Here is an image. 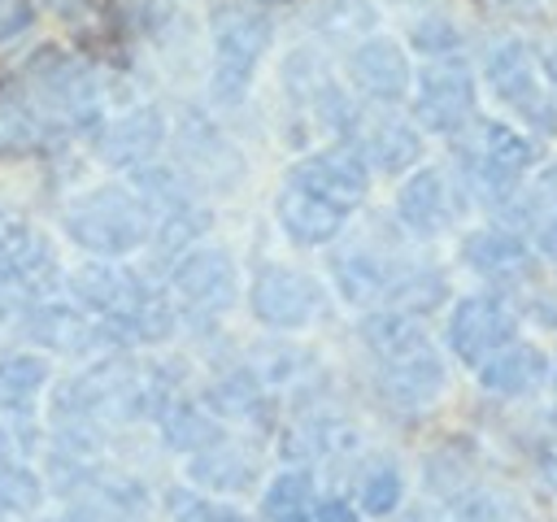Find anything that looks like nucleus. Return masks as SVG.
<instances>
[{
    "mask_svg": "<svg viewBox=\"0 0 557 522\" xmlns=\"http://www.w3.org/2000/svg\"><path fill=\"white\" fill-rule=\"evenodd\" d=\"M270 17L244 0L218 4L213 9V74H209V96L213 104H239L252 87V70L261 52L270 48Z\"/></svg>",
    "mask_w": 557,
    "mask_h": 522,
    "instance_id": "nucleus-1",
    "label": "nucleus"
},
{
    "mask_svg": "<svg viewBox=\"0 0 557 522\" xmlns=\"http://www.w3.org/2000/svg\"><path fill=\"white\" fill-rule=\"evenodd\" d=\"M65 235L100 261H117L148 239V204L131 187H96L70 204Z\"/></svg>",
    "mask_w": 557,
    "mask_h": 522,
    "instance_id": "nucleus-2",
    "label": "nucleus"
},
{
    "mask_svg": "<svg viewBox=\"0 0 557 522\" xmlns=\"http://www.w3.org/2000/svg\"><path fill=\"white\" fill-rule=\"evenodd\" d=\"M487 83H492V91H496L505 104H513L540 135H553V130H557V96L544 91V83H540V57H535L531 44H522V39L500 44V48L487 57Z\"/></svg>",
    "mask_w": 557,
    "mask_h": 522,
    "instance_id": "nucleus-3",
    "label": "nucleus"
},
{
    "mask_svg": "<svg viewBox=\"0 0 557 522\" xmlns=\"http://www.w3.org/2000/svg\"><path fill=\"white\" fill-rule=\"evenodd\" d=\"M513 331H518V313L496 291L461 296L453 304V313H448V348L466 365H479L483 357H492L500 344L513 339Z\"/></svg>",
    "mask_w": 557,
    "mask_h": 522,
    "instance_id": "nucleus-4",
    "label": "nucleus"
},
{
    "mask_svg": "<svg viewBox=\"0 0 557 522\" xmlns=\"http://www.w3.org/2000/svg\"><path fill=\"white\" fill-rule=\"evenodd\" d=\"M248 304H252V318L270 331H300L318 318V304H322V291L313 278L287 270V265H261L252 274V287H248Z\"/></svg>",
    "mask_w": 557,
    "mask_h": 522,
    "instance_id": "nucleus-5",
    "label": "nucleus"
},
{
    "mask_svg": "<svg viewBox=\"0 0 557 522\" xmlns=\"http://www.w3.org/2000/svg\"><path fill=\"white\" fill-rule=\"evenodd\" d=\"M470 113H474V78L461 61H435L418 70V96H413L418 126L435 135H453L470 122Z\"/></svg>",
    "mask_w": 557,
    "mask_h": 522,
    "instance_id": "nucleus-6",
    "label": "nucleus"
},
{
    "mask_svg": "<svg viewBox=\"0 0 557 522\" xmlns=\"http://www.w3.org/2000/svg\"><path fill=\"white\" fill-rule=\"evenodd\" d=\"M287 183H300V187H309L313 196L331 200L335 209L352 213V209L366 200L370 165L361 161L357 148H322V152L296 161L292 174H287Z\"/></svg>",
    "mask_w": 557,
    "mask_h": 522,
    "instance_id": "nucleus-7",
    "label": "nucleus"
},
{
    "mask_svg": "<svg viewBox=\"0 0 557 522\" xmlns=\"http://www.w3.org/2000/svg\"><path fill=\"white\" fill-rule=\"evenodd\" d=\"M26 335L39 344V348H52V352H91V348H104V344H122L113 335V326L96 322L83 304H65V300H44L26 313Z\"/></svg>",
    "mask_w": 557,
    "mask_h": 522,
    "instance_id": "nucleus-8",
    "label": "nucleus"
},
{
    "mask_svg": "<svg viewBox=\"0 0 557 522\" xmlns=\"http://www.w3.org/2000/svg\"><path fill=\"white\" fill-rule=\"evenodd\" d=\"M170 287H174L178 300H187L196 309H226L235 300L239 274H235L231 252H222V248H196V252H187V257L174 261Z\"/></svg>",
    "mask_w": 557,
    "mask_h": 522,
    "instance_id": "nucleus-9",
    "label": "nucleus"
},
{
    "mask_svg": "<svg viewBox=\"0 0 557 522\" xmlns=\"http://www.w3.org/2000/svg\"><path fill=\"white\" fill-rule=\"evenodd\" d=\"M444 361L440 352L426 344L409 348V352H396V357H383L379 361V391L392 400V405H405V409H422L431 405L440 391H444Z\"/></svg>",
    "mask_w": 557,
    "mask_h": 522,
    "instance_id": "nucleus-10",
    "label": "nucleus"
},
{
    "mask_svg": "<svg viewBox=\"0 0 557 522\" xmlns=\"http://www.w3.org/2000/svg\"><path fill=\"white\" fill-rule=\"evenodd\" d=\"M161 144H165V117H161V109L139 104V109L113 117V122L100 130L96 152H100V161L113 165V170H139V165H148V161L161 152Z\"/></svg>",
    "mask_w": 557,
    "mask_h": 522,
    "instance_id": "nucleus-11",
    "label": "nucleus"
},
{
    "mask_svg": "<svg viewBox=\"0 0 557 522\" xmlns=\"http://www.w3.org/2000/svg\"><path fill=\"white\" fill-rule=\"evenodd\" d=\"M274 217H278L283 235H287L292 244H300V248L331 244V239L344 231V222H348L344 209H335L331 200L313 196V191L300 187V183H287V187L278 191V200H274Z\"/></svg>",
    "mask_w": 557,
    "mask_h": 522,
    "instance_id": "nucleus-12",
    "label": "nucleus"
},
{
    "mask_svg": "<svg viewBox=\"0 0 557 522\" xmlns=\"http://www.w3.org/2000/svg\"><path fill=\"white\" fill-rule=\"evenodd\" d=\"M348 78H352L357 91H366L370 100L392 104V100H400V96L409 91V61H405L400 44L374 35V39H366V44L352 48V57H348Z\"/></svg>",
    "mask_w": 557,
    "mask_h": 522,
    "instance_id": "nucleus-13",
    "label": "nucleus"
},
{
    "mask_svg": "<svg viewBox=\"0 0 557 522\" xmlns=\"http://www.w3.org/2000/svg\"><path fill=\"white\" fill-rule=\"evenodd\" d=\"M479 387L492 391V396H527L535 391L540 383H548V357L535 348V344H500L492 357H483L479 365Z\"/></svg>",
    "mask_w": 557,
    "mask_h": 522,
    "instance_id": "nucleus-14",
    "label": "nucleus"
},
{
    "mask_svg": "<svg viewBox=\"0 0 557 522\" xmlns=\"http://www.w3.org/2000/svg\"><path fill=\"white\" fill-rule=\"evenodd\" d=\"M396 217L413 231V235H435L448 226L453 217V200H448V178L431 165L413 170L400 191H396Z\"/></svg>",
    "mask_w": 557,
    "mask_h": 522,
    "instance_id": "nucleus-15",
    "label": "nucleus"
},
{
    "mask_svg": "<svg viewBox=\"0 0 557 522\" xmlns=\"http://www.w3.org/2000/svg\"><path fill=\"white\" fill-rule=\"evenodd\" d=\"M396 274H400V265H392L387 257H379L366 244L339 248L331 257V278H335V287H339V296L348 304H370V300L387 296V287L396 283Z\"/></svg>",
    "mask_w": 557,
    "mask_h": 522,
    "instance_id": "nucleus-16",
    "label": "nucleus"
},
{
    "mask_svg": "<svg viewBox=\"0 0 557 522\" xmlns=\"http://www.w3.org/2000/svg\"><path fill=\"white\" fill-rule=\"evenodd\" d=\"M361 161L370 165V170H379V174H405V170H413L418 165V157H422V135H418V126H409V122H400V117H374V122H366L361 126Z\"/></svg>",
    "mask_w": 557,
    "mask_h": 522,
    "instance_id": "nucleus-17",
    "label": "nucleus"
},
{
    "mask_svg": "<svg viewBox=\"0 0 557 522\" xmlns=\"http://www.w3.org/2000/svg\"><path fill=\"white\" fill-rule=\"evenodd\" d=\"M187 478H191L196 487H205V492H244V487L257 483V461H252L244 448L218 439V444L191 452Z\"/></svg>",
    "mask_w": 557,
    "mask_h": 522,
    "instance_id": "nucleus-18",
    "label": "nucleus"
},
{
    "mask_svg": "<svg viewBox=\"0 0 557 522\" xmlns=\"http://www.w3.org/2000/svg\"><path fill=\"white\" fill-rule=\"evenodd\" d=\"M461 261H466L474 274L509 278V274H522V270L531 265V248L522 244V235L500 231V226H487V231L466 235V244H461Z\"/></svg>",
    "mask_w": 557,
    "mask_h": 522,
    "instance_id": "nucleus-19",
    "label": "nucleus"
},
{
    "mask_svg": "<svg viewBox=\"0 0 557 522\" xmlns=\"http://www.w3.org/2000/svg\"><path fill=\"white\" fill-rule=\"evenodd\" d=\"M161 439L174 448V452H200L209 444L222 439V426H218V413L196 405V400H170L161 409Z\"/></svg>",
    "mask_w": 557,
    "mask_h": 522,
    "instance_id": "nucleus-20",
    "label": "nucleus"
},
{
    "mask_svg": "<svg viewBox=\"0 0 557 522\" xmlns=\"http://www.w3.org/2000/svg\"><path fill=\"white\" fill-rule=\"evenodd\" d=\"M361 339H366L370 352L383 361V357H396V352H409V348L426 344V331H422V318H418V313H405V309L387 304V309L366 313Z\"/></svg>",
    "mask_w": 557,
    "mask_h": 522,
    "instance_id": "nucleus-21",
    "label": "nucleus"
},
{
    "mask_svg": "<svg viewBox=\"0 0 557 522\" xmlns=\"http://www.w3.org/2000/svg\"><path fill=\"white\" fill-rule=\"evenodd\" d=\"M44 387H48V361L44 357H35V352L0 357V409L26 413Z\"/></svg>",
    "mask_w": 557,
    "mask_h": 522,
    "instance_id": "nucleus-22",
    "label": "nucleus"
},
{
    "mask_svg": "<svg viewBox=\"0 0 557 522\" xmlns=\"http://www.w3.org/2000/svg\"><path fill=\"white\" fill-rule=\"evenodd\" d=\"M313 478L305 470H283L265 496H261V518L265 522H318L313 518Z\"/></svg>",
    "mask_w": 557,
    "mask_h": 522,
    "instance_id": "nucleus-23",
    "label": "nucleus"
},
{
    "mask_svg": "<svg viewBox=\"0 0 557 522\" xmlns=\"http://www.w3.org/2000/svg\"><path fill=\"white\" fill-rule=\"evenodd\" d=\"M209 226H213V213H209L205 204L174 200L170 209H161V222H157V231H152V248H157L161 257H174V252H183L187 244H196L200 235H209Z\"/></svg>",
    "mask_w": 557,
    "mask_h": 522,
    "instance_id": "nucleus-24",
    "label": "nucleus"
},
{
    "mask_svg": "<svg viewBox=\"0 0 557 522\" xmlns=\"http://www.w3.org/2000/svg\"><path fill=\"white\" fill-rule=\"evenodd\" d=\"M483 157H492V161H500V165H509V170H531L535 161H540V144L531 139V135H522V130H513V126H505V122H483L479 126V144H474Z\"/></svg>",
    "mask_w": 557,
    "mask_h": 522,
    "instance_id": "nucleus-25",
    "label": "nucleus"
},
{
    "mask_svg": "<svg viewBox=\"0 0 557 522\" xmlns=\"http://www.w3.org/2000/svg\"><path fill=\"white\" fill-rule=\"evenodd\" d=\"M466 183H470V191H474L483 204H505V200L518 191V170H509V165L483 157L479 148H470V152H466Z\"/></svg>",
    "mask_w": 557,
    "mask_h": 522,
    "instance_id": "nucleus-26",
    "label": "nucleus"
},
{
    "mask_svg": "<svg viewBox=\"0 0 557 522\" xmlns=\"http://www.w3.org/2000/svg\"><path fill=\"white\" fill-rule=\"evenodd\" d=\"M209 409L222 418H248L261 409V378L252 370H231L213 383L209 391Z\"/></svg>",
    "mask_w": 557,
    "mask_h": 522,
    "instance_id": "nucleus-27",
    "label": "nucleus"
},
{
    "mask_svg": "<svg viewBox=\"0 0 557 522\" xmlns=\"http://www.w3.org/2000/svg\"><path fill=\"white\" fill-rule=\"evenodd\" d=\"M387 300L405 313H431L440 300H444V278L435 270H400L396 283L387 287Z\"/></svg>",
    "mask_w": 557,
    "mask_h": 522,
    "instance_id": "nucleus-28",
    "label": "nucleus"
},
{
    "mask_svg": "<svg viewBox=\"0 0 557 522\" xmlns=\"http://www.w3.org/2000/svg\"><path fill=\"white\" fill-rule=\"evenodd\" d=\"M357 496H361V509H366L370 518H392V513L400 509L405 478H400V470H396V465H374V470H366V478H361Z\"/></svg>",
    "mask_w": 557,
    "mask_h": 522,
    "instance_id": "nucleus-29",
    "label": "nucleus"
},
{
    "mask_svg": "<svg viewBox=\"0 0 557 522\" xmlns=\"http://www.w3.org/2000/svg\"><path fill=\"white\" fill-rule=\"evenodd\" d=\"M44 500V483L17 465V461H4L0 465V513H35Z\"/></svg>",
    "mask_w": 557,
    "mask_h": 522,
    "instance_id": "nucleus-30",
    "label": "nucleus"
},
{
    "mask_svg": "<svg viewBox=\"0 0 557 522\" xmlns=\"http://www.w3.org/2000/svg\"><path fill=\"white\" fill-rule=\"evenodd\" d=\"M322 26L335 35H352V30H370L374 26V9L366 0H326L322 4Z\"/></svg>",
    "mask_w": 557,
    "mask_h": 522,
    "instance_id": "nucleus-31",
    "label": "nucleus"
},
{
    "mask_svg": "<svg viewBox=\"0 0 557 522\" xmlns=\"http://www.w3.org/2000/svg\"><path fill=\"white\" fill-rule=\"evenodd\" d=\"M457 44H461V30H457L448 17H426V22L413 26V48L426 52V57H444V52H453Z\"/></svg>",
    "mask_w": 557,
    "mask_h": 522,
    "instance_id": "nucleus-32",
    "label": "nucleus"
},
{
    "mask_svg": "<svg viewBox=\"0 0 557 522\" xmlns=\"http://www.w3.org/2000/svg\"><path fill=\"white\" fill-rule=\"evenodd\" d=\"M531 244L540 257H557V200H548V196H540V209L531 217Z\"/></svg>",
    "mask_w": 557,
    "mask_h": 522,
    "instance_id": "nucleus-33",
    "label": "nucleus"
},
{
    "mask_svg": "<svg viewBox=\"0 0 557 522\" xmlns=\"http://www.w3.org/2000/svg\"><path fill=\"white\" fill-rule=\"evenodd\" d=\"M461 522H505V505L492 492L461 496Z\"/></svg>",
    "mask_w": 557,
    "mask_h": 522,
    "instance_id": "nucleus-34",
    "label": "nucleus"
},
{
    "mask_svg": "<svg viewBox=\"0 0 557 522\" xmlns=\"http://www.w3.org/2000/svg\"><path fill=\"white\" fill-rule=\"evenodd\" d=\"M30 26V4L26 0H0V39H13Z\"/></svg>",
    "mask_w": 557,
    "mask_h": 522,
    "instance_id": "nucleus-35",
    "label": "nucleus"
},
{
    "mask_svg": "<svg viewBox=\"0 0 557 522\" xmlns=\"http://www.w3.org/2000/svg\"><path fill=\"white\" fill-rule=\"evenodd\" d=\"M313 518H318V522H361L357 505H348L344 496H326V500H318V505H313Z\"/></svg>",
    "mask_w": 557,
    "mask_h": 522,
    "instance_id": "nucleus-36",
    "label": "nucleus"
},
{
    "mask_svg": "<svg viewBox=\"0 0 557 522\" xmlns=\"http://www.w3.org/2000/svg\"><path fill=\"white\" fill-rule=\"evenodd\" d=\"M535 318L557 331V296H540V300H535Z\"/></svg>",
    "mask_w": 557,
    "mask_h": 522,
    "instance_id": "nucleus-37",
    "label": "nucleus"
},
{
    "mask_svg": "<svg viewBox=\"0 0 557 522\" xmlns=\"http://www.w3.org/2000/svg\"><path fill=\"white\" fill-rule=\"evenodd\" d=\"M544 478H548V483H553V492H557V448L544 457Z\"/></svg>",
    "mask_w": 557,
    "mask_h": 522,
    "instance_id": "nucleus-38",
    "label": "nucleus"
},
{
    "mask_svg": "<svg viewBox=\"0 0 557 522\" xmlns=\"http://www.w3.org/2000/svg\"><path fill=\"white\" fill-rule=\"evenodd\" d=\"M544 70H548V83H553V96H557V48L548 52V65Z\"/></svg>",
    "mask_w": 557,
    "mask_h": 522,
    "instance_id": "nucleus-39",
    "label": "nucleus"
},
{
    "mask_svg": "<svg viewBox=\"0 0 557 522\" xmlns=\"http://www.w3.org/2000/svg\"><path fill=\"white\" fill-rule=\"evenodd\" d=\"M48 4H52V9H78L83 0H48Z\"/></svg>",
    "mask_w": 557,
    "mask_h": 522,
    "instance_id": "nucleus-40",
    "label": "nucleus"
},
{
    "mask_svg": "<svg viewBox=\"0 0 557 522\" xmlns=\"http://www.w3.org/2000/svg\"><path fill=\"white\" fill-rule=\"evenodd\" d=\"M413 522H426V518H413Z\"/></svg>",
    "mask_w": 557,
    "mask_h": 522,
    "instance_id": "nucleus-41",
    "label": "nucleus"
},
{
    "mask_svg": "<svg viewBox=\"0 0 557 522\" xmlns=\"http://www.w3.org/2000/svg\"><path fill=\"white\" fill-rule=\"evenodd\" d=\"M553 387H557V374H553Z\"/></svg>",
    "mask_w": 557,
    "mask_h": 522,
    "instance_id": "nucleus-42",
    "label": "nucleus"
}]
</instances>
